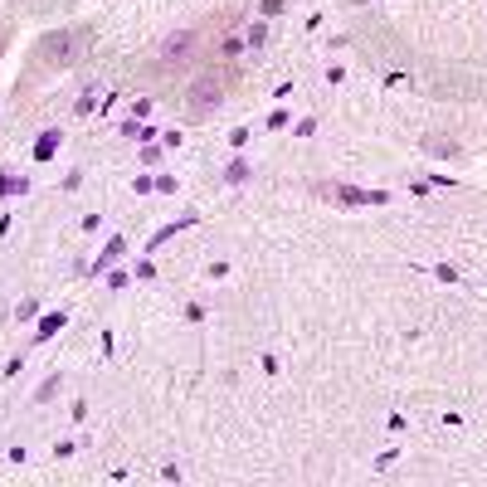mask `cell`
Instances as JSON below:
<instances>
[{"label":"cell","mask_w":487,"mask_h":487,"mask_svg":"<svg viewBox=\"0 0 487 487\" xmlns=\"http://www.w3.org/2000/svg\"><path fill=\"white\" fill-rule=\"evenodd\" d=\"M78 49H83V35H69V30H64V35H49L45 59H49V64H69Z\"/></svg>","instance_id":"1"},{"label":"cell","mask_w":487,"mask_h":487,"mask_svg":"<svg viewBox=\"0 0 487 487\" xmlns=\"http://www.w3.org/2000/svg\"><path fill=\"white\" fill-rule=\"evenodd\" d=\"M215 98H220V88H215V83H200V88L190 93V107H210Z\"/></svg>","instance_id":"2"}]
</instances>
